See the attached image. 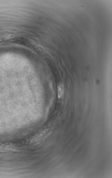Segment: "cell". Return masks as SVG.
Here are the masks:
<instances>
[{
  "label": "cell",
  "mask_w": 112,
  "mask_h": 178,
  "mask_svg": "<svg viewBox=\"0 0 112 178\" xmlns=\"http://www.w3.org/2000/svg\"><path fill=\"white\" fill-rule=\"evenodd\" d=\"M64 93V89L62 84L59 85L58 86V96L59 98H62Z\"/></svg>",
  "instance_id": "cell-1"
}]
</instances>
